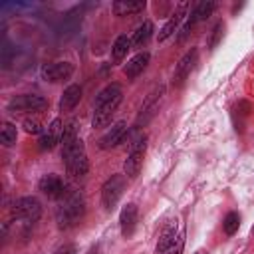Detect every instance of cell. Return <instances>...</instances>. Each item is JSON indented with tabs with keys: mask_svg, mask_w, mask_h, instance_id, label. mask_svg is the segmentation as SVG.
Returning a JSON list of instances; mask_svg holds the SVG:
<instances>
[{
	"mask_svg": "<svg viewBox=\"0 0 254 254\" xmlns=\"http://www.w3.org/2000/svg\"><path fill=\"white\" fill-rule=\"evenodd\" d=\"M121 99H123V87H121L119 83H109V85H105V87L97 93V97H95V101H93L91 125H93L95 129L105 127V125L111 121L113 113L117 111Z\"/></svg>",
	"mask_w": 254,
	"mask_h": 254,
	"instance_id": "1",
	"label": "cell"
},
{
	"mask_svg": "<svg viewBox=\"0 0 254 254\" xmlns=\"http://www.w3.org/2000/svg\"><path fill=\"white\" fill-rule=\"evenodd\" d=\"M62 161H64V167L71 179H83L87 175L89 161H87L85 145L79 137L62 145Z\"/></svg>",
	"mask_w": 254,
	"mask_h": 254,
	"instance_id": "2",
	"label": "cell"
},
{
	"mask_svg": "<svg viewBox=\"0 0 254 254\" xmlns=\"http://www.w3.org/2000/svg\"><path fill=\"white\" fill-rule=\"evenodd\" d=\"M85 212V198L79 190L69 192L67 196H64V200L60 202V206L56 208V222L60 230H69L73 228L81 216Z\"/></svg>",
	"mask_w": 254,
	"mask_h": 254,
	"instance_id": "3",
	"label": "cell"
},
{
	"mask_svg": "<svg viewBox=\"0 0 254 254\" xmlns=\"http://www.w3.org/2000/svg\"><path fill=\"white\" fill-rule=\"evenodd\" d=\"M147 137L145 133H139L133 143H131V149H129V155L123 163V173L129 177V179H135L141 171V165H143V157H145V149H147Z\"/></svg>",
	"mask_w": 254,
	"mask_h": 254,
	"instance_id": "4",
	"label": "cell"
},
{
	"mask_svg": "<svg viewBox=\"0 0 254 254\" xmlns=\"http://www.w3.org/2000/svg\"><path fill=\"white\" fill-rule=\"evenodd\" d=\"M40 214H42V204H40V200L36 196H22L12 206V216L16 220L24 222V224L38 222Z\"/></svg>",
	"mask_w": 254,
	"mask_h": 254,
	"instance_id": "5",
	"label": "cell"
},
{
	"mask_svg": "<svg viewBox=\"0 0 254 254\" xmlns=\"http://www.w3.org/2000/svg\"><path fill=\"white\" fill-rule=\"evenodd\" d=\"M125 190V175H111L101 187V204L105 210H113Z\"/></svg>",
	"mask_w": 254,
	"mask_h": 254,
	"instance_id": "6",
	"label": "cell"
},
{
	"mask_svg": "<svg viewBox=\"0 0 254 254\" xmlns=\"http://www.w3.org/2000/svg\"><path fill=\"white\" fill-rule=\"evenodd\" d=\"M46 105H48V99L44 95H38V93H20V95H14L6 103V109L12 111V113H26V111H40Z\"/></svg>",
	"mask_w": 254,
	"mask_h": 254,
	"instance_id": "7",
	"label": "cell"
},
{
	"mask_svg": "<svg viewBox=\"0 0 254 254\" xmlns=\"http://www.w3.org/2000/svg\"><path fill=\"white\" fill-rule=\"evenodd\" d=\"M42 79L50 81V83H60L65 81L73 75V65L69 62H52V64H44L40 69Z\"/></svg>",
	"mask_w": 254,
	"mask_h": 254,
	"instance_id": "8",
	"label": "cell"
},
{
	"mask_svg": "<svg viewBox=\"0 0 254 254\" xmlns=\"http://www.w3.org/2000/svg\"><path fill=\"white\" fill-rule=\"evenodd\" d=\"M196 58H198V52H196V48H192V50H189L179 60V64H177V67L173 71V79H171V85L173 87H181L187 81V77L190 75V71H192V67L196 64Z\"/></svg>",
	"mask_w": 254,
	"mask_h": 254,
	"instance_id": "9",
	"label": "cell"
},
{
	"mask_svg": "<svg viewBox=\"0 0 254 254\" xmlns=\"http://www.w3.org/2000/svg\"><path fill=\"white\" fill-rule=\"evenodd\" d=\"M163 93H165V87H163V85L149 93V97H147V99H145V103L141 105V111H139L137 121H135V127H143V125H147V123L155 117V113H157V109H159V103H161Z\"/></svg>",
	"mask_w": 254,
	"mask_h": 254,
	"instance_id": "10",
	"label": "cell"
},
{
	"mask_svg": "<svg viewBox=\"0 0 254 254\" xmlns=\"http://www.w3.org/2000/svg\"><path fill=\"white\" fill-rule=\"evenodd\" d=\"M214 8H216V4H214V2H198V4L192 8V12L189 14V18H187L185 26L181 28L179 40H183L185 36H189V34H190V28H192L194 24H198V22L206 20V18H208V16L214 12Z\"/></svg>",
	"mask_w": 254,
	"mask_h": 254,
	"instance_id": "11",
	"label": "cell"
},
{
	"mask_svg": "<svg viewBox=\"0 0 254 254\" xmlns=\"http://www.w3.org/2000/svg\"><path fill=\"white\" fill-rule=\"evenodd\" d=\"M62 135H64V125H62V119H54L48 127H44V131L40 133V141H38V147L42 151H50L54 149L58 143H62Z\"/></svg>",
	"mask_w": 254,
	"mask_h": 254,
	"instance_id": "12",
	"label": "cell"
},
{
	"mask_svg": "<svg viewBox=\"0 0 254 254\" xmlns=\"http://www.w3.org/2000/svg\"><path fill=\"white\" fill-rule=\"evenodd\" d=\"M38 187H40V190H42V192H44L48 198H54V200L62 198V196H64V192H65L64 181H62L58 175H54V173L44 175V177L40 179Z\"/></svg>",
	"mask_w": 254,
	"mask_h": 254,
	"instance_id": "13",
	"label": "cell"
},
{
	"mask_svg": "<svg viewBox=\"0 0 254 254\" xmlns=\"http://www.w3.org/2000/svg\"><path fill=\"white\" fill-rule=\"evenodd\" d=\"M125 137H127V123H125V121H117V123H113L111 129L99 139V147H101V149L117 147L119 143H123Z\"/></svg>",
	"mask_w": 254,
	"mask_h": 254,
	"instance_id": "14",
	"label": "cell"
},
{
	"mask_svg": "<svg viewBox=\"0 0 254 254\" xmlns=\"http://www.w3.org/2000/svg\"><path fill=\"white\" fill-rule=\"evenodd\" d=\"M137 216H139V212H137V206H135L133 202H129V204H125V206L121 208L119 226H121V234H123L125 238H129V236L135 232V228H137Z\"/></svg>",
	"mask_w": 254,
	"mask_h": 254,
	"instance_id": "15",
	"label": "cell"
},
{
	"mask_svg": "<svg viewBox=\"0 0 254 254\" xmlns=\"http://www.w3.org/2000/svg\"><path fill=\"white\" fill-rule=\"evenodd\" d=\"M185 12H187V2H181V4H179V8H177V12H175V14L165 22V26L159 30V36H157V40H159V42H165L167 38H171V36L177 32V28H179V24H181V20H183Z\"/></svg>",
	"mask_w": 254,
	"mask_h": 254,
	"instance_id": "16",
	"label": "cell"
},
{
	"mask_svg": "<svg viewBox=\"0 0 254 254\" xmlns=\"http://www.w3.org/2000/svg\"><path fill=\"white\" fill-rule=\"evenodd\" d=\"M149 60H151L149 52H139L137 56H133V58H131V60L125 64V67H123V73H125L129 79H135V77H139V75L145 71V67H147Z\"/></svg>",
	"mask_w": 254,
	"mask_h": 254,
	"instance_id": "17",
	"label": "cell"
},
{
	"mask_svg": "<svg viewBox=\"0 0 254 254\" xmlns=\"http://www.w3.org/2000/svg\"><path fill=\"white\" fill-rule=\"evenodd\" d=\"M79 99H81V87L75 83L67 85L60 97V111H71L79 103Z\"/></svg>",
	"mask_w": 254,
	"mask_h": 254,
	"instance_id": "18",
	"label": "cell"
},
{
	"mask_svg": "<svg viewBox=\"0 0 254 254\" xmlns=\"http://www.w3.org/2000/svg\"><path fill=\"white\" fill-rule=\"evenodd\" d=\"M145 6H147L145 2H123V0H119V2H113L111 10H113L115 16H131V14H137V12L145 10Z\"/></svg>",
	"mask_w": 254,
	"mask_h": 254,
	"instance_id": "19",
	"label": "cell"
},
{
	"mask_svg": "<svg viewBox=\"0 0 254 254\" xmlns=\"http://www.w3.org/2000/svg\"><path fill=\"white\" fill-rule=\"evenodd\" d=\"M129 48H131V40L127 36H117V40L111 46V62L113 64H121V60L127 56Z\"/></svg>",
	"mask_w": 254,
	"mask_h": 254,
	"instance_id": "20",
	"label": "cell"
},
{
	"mask_svg": "<svg viewBox=\"0 0 254 254\" xmlns=\"http://www.w3.org/2000/svg\"><path fill=\"white\" fill-rule=\"evenodd\" d=\"M151 36H153V22L145 20V22L135 30V34H133V38H131V46L141 48V46H145V44L149 42Z\"/></svg>",
	"mask_w": 254,
	"mask_h": 254,
	"instance_id": "21",
	"label": "cell"
},
{
	"mask_svg": "<svg viewBox=\"0 0 254 254\" xmlns=\"http://www.w3.org/2000/svg\"><path fill=\"white\" fill-rule=\"evenodd\" d=\"M177 238V224H169L163 228L161 236H159V242H157V254H163L171 244L173 240Z\"/></svg>",
	"mask_w": 254,
	"mask_h": 254,
	"instance_id": "22",
	"label": "cell"
},
{
	"mask_svg": "<svg viewBox=\"0 0 254 254\" xmlns=\"http://www.w3.org/2000/svg\"><path fill=\"white\" fill-rule=\"evenodd\" d=\"M18 139V131H16V125L10 123V121H4L2 127H0V141L4 147H12Z\"/></svg>",
	"mask_w": 254,
	"mask_h": 254,
	"instance_id": "23",
	"label": "cell"
},
{
	"mask_svg": "<svg viewBox=\"0 0 254 254\" xmlns=\"http://www.w3.org/2000/svg\"><path fill=\"white\" fill-rule=\"evenodd\" d=\"M238 226H240V214H238V212H228V214L224 216V220H222L224 232H226L228 236H232V234L238 230Z\"/></svg>",
	"mask_w": 254,
	"mask_h": 254,
	"instance_id": "24",
	"label": "cell"
},
{
	"mask_svg": "<svg viewBox=\"0 0 254 254\" xmlns=\"http://www.w3.org/2000/svg\"><path fill=\"white\" fill-rule=\"evenodd\" d=\"M183 248H185V236L181 232V234H177V238L173 240V244L163 254H183Z\"/></svg>",
	"mask_w": 254,
	"mask_h": 254,
	"instance_id": "25",
	"label": "cell"
},
{
	"mask_svg": "<svg viewBox=\"0 0 254 254\" xmlns=\"http://www.w3.org/2000/svg\"><path fill=\"white\" fill-rule=\"evenodd\" d=\"M222 32H224V24H222V22H216V26L212 28V36H210V42H208L210 50H214V48L218 46V42H220V38H222Z\"/></svg>",
	"mask_w": 254,
	"mask_h": 254,
	"instance_id": "26",
	"label": "cell"
},
{
	"mask_svg": "<svg viewBox=\"0 0 254 254\" xmlns=\"http://www.w3.org/2000/svg\"><path fill=\"white\" fill-rule=\"evenodd\" d=\"M22 125H24V131H26V133H32V135L44 131V127H42V123H40L38 119H30V117H28V119H24Z\"/></svg>",
	"mask_w": 254,
	"mask_h": 254,
	"instance_id": "27",
	"label": "cell"
},
{
	"mask_svg": "<svg viewBox=\"0 0 254 254\" xmlns=\"http://www.w3.org/2000/svg\"><path fill=\"white\" fill-rule=\"evenodd\" d=\"M54 254H75V246H73V244H64V246H60Z\"/></svg>",
	"mask_w": 254,
	"mask_h": 254,
	"instance_id": "28",
	"label": "cell"
},
{
	"mask_svg": "<svg viewBox=\"0 0 254 254\" xmlns=\"http://www.w3.org/2000/svg\"><path fill=\"white\" fill-rule=\"evenodd\" d=\"M196 254H208V252H206V250H198Z\"/></svg>",
	"mask_w": 254,
	"mask_h": 254,
	"instance_id": "29",
	"label": "cell"
},
{
	"mask_svg": "<svg viewBox=\"0 0 254 254\" xmlns=\"http://www.w3.org/2000/svg\"><path fill=\"white\" fill-rule=\"evenodd\" d=\"M250 234H252V238H254V226H252V230H250Z\"/></svg>",
	"mask_w": 254,
	"mask_h": 254,
	"instance_id": "30",
	"label": "cell"
},
{
	"mask_svg": "<svg viewBox=\"0 0 254 254\" xmlns=\"http://www.w3.org/2000/svg\"><path fill=\"white\" fill-rule=\"evenodd\" d=\"M89 254H95V250H91V252H89Z\"/></svg>",
	"mask_w": 254,
	"mask_h": 254,
	"instance_id": "31",
	"label": "cell"
}]
</instances>
